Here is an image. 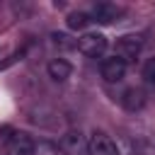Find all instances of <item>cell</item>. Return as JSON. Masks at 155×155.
Masks as SVG:
<instances>
[{"mask_svg":"<svg viewBox=\"0 0 155 155\" xmlns=\"http://www.w3.org/2000/svg\"><path fill=\"white\" fill-rule=\"evenodd\" d=\"M78 51L87 58H99L107 51V36L99 31H87L78 39Z\"/></svg>","mask_w":155,"mask_h":155,"instance_id":"6da1fadb","label":"cell"},{"mask_svg":"<svg viewBox=\"0 0 155 155\" xmlns=\"http://www.w3.org/2000/svg\"><path fill=\"white\" fill-rule=\"evenodd\" d=\"M140 48H143V39L138 34H126L116 41V53L114 56H119L124 63H128V61H136L140 56Z\"/></svg>","mask_w":155,"mask_h":155,"instance_id":"7a4b0ae2","label":"cell"},{"mask_svg":"<svg viewBox=\"0 0 155 155\" xmlns=\"http://www.w3.org/2000/svg\"><path fill=\"white\" fill-rule=\"evenodd\" d=\"M87 155H121V153H119L116 143L107 133L94 131L90 136V140H87Z\"/></svg>","mask_w":155,"mask_h":155,"instance_id":"3957f363","label":"cell"},{"mask_svg":"<svg viewBox=\"0 0 155 155\" xmlns=\"http://www.w3.org/2000/svg\"><path fill=\"white\" fill-rule=\"evenodd\" d=\"M58 145L63 155H87V140L80 131H68Z\"/></svg>","mask_w":155,"mask_h":155,"instance_id":"277c9868","label":"cell"},{"mask_svg":"<svg viewBox=\"0 0 155 155\" xmlns=\"http://www.w3.org/2000/svg\"><path fill=\"white\" fill-rule=\"evenodd\" d=\"M99 70H102V78H104L107 82H119V80H124V75H126V63H124L119 56H109V58L102 61Z\"/></svg>","mask_w":155,"mask_h":155,"instance_id":"5b68a950","label":"cell"},{"mask_svg":"<svg viewBox=\"0 0 155 155\" xmlns=\"http://www.w3.org/2000/svg\"><path fill=\"white\" fill-rule=\"evenodd\" d=\"M124 15V10L119 7V5H114V2H97L94 7H92V19L94 22H99V24H111V22H116L119 17Z\"/></svg>","mask_w":155,"mask_h":155,"instance_id":"8992f818","label":"cell"},{"mask_svg":"<svg viewBox=\"0 0 155 155\" xmlns=\"http://www.w3.org/2000/svg\"><path fill=\"white\" fill-rule=\"evenodd\" d=\"M7 150H10V155H34V140L27 133L17 131L7 138Z\"/></svg>","mask_w":155,"mask_h":155,"instance_id":"52a82bcc","label":"cell"},{"mask_svg":"<svg viewBox=\"0 0 155 155\" xmlns=\"http://www.w3.org/2000/svg\"><path fill=\"white\" fill-rule=\"evenodd\" d=\"M48 78L51 80H56V82H65L68 78H70V73H73V65L65 61V58H53L51 63H48Z\"/></svg>","mask_w":155,"mask_h":155,"instance_id":"ba28073f","label":"cell"},{"mask_svg":"<svg viewBox=\"0 0 155 155\" xmlns=\"http://www.w3.org/2000/svg\"><path fill=\"white\" fill-rule=\"evenodd\" d=\"M121 104H124V109L136 111V109H140V107L145 104V92H143L140 87H128V90L124 92V97H121Z\"/></svg>","mask_w":155,"mask_h":155,"instance_id":"9c48e42d","label":"cell"},{"mask_svg":"<svg viewBox=\"0 0 155 155\" xmlns=\"http://www.w3.org/2000/svg\"><path fill=\"white\" fill-rule=\"evenodd\" d=\"M65 22H68L70 29H85L87 22H90V15H87V12H70Z\"/></svg>","mask_w":155,"mask_h":155,"instance_id":"30bf717a","label":"cell"},{"mask_svg":"<svg viewBox=\"0 0 155 155\" xmlns=\"http://www.w3.org/2000/svg\"><path fill=\"white\" fill-rule=\"evenodd\" d=\"M143 78L148 85H155V58H148L143 65Z\"/></svg>","mask_w":155,"mask_h":155,"instance_id":"8fae6325","label":"cell"},{"mask_svg":"<svg viewBox=\"0 0 155 155\" xmlns=\"http://www.w3.org/2000/svg\"><path fill=\"white\" fill-rule=\"evenodd\" d=\"M53 44H56V46H63V48H70V46H73L65 34H53Z\"/></svg>","mask_w":155,"mask_h":155,"instance_id":"7c38bea8","label":"cell"}]
</instances>
